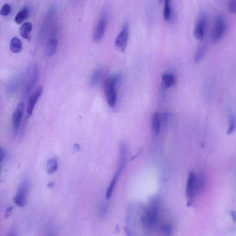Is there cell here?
I'll use <instances>...</instances> for the list:
<instances>
[{"label":"cell","mask_w":236,"mask_h":236,"mask_svg":"<svg viewBox=\"0 0 236 236\" xmlns=\"http://www.w3.org/2000/svg\"><path fill=\"white\" fill-rule=\"evenodd\" d=\"M55 186V183L53 182H50L48 184V186L50 188H52Z\"/></svg>","instance_id":"34"},{"label":"cell","mask_w":236,"mask_h":236,"mask_svg":"<svg viewBox=\"0 0 236 236\" xmlns=\"http://www.w3.org/2000/svg\"><path fill=\"white\" fill-rule=\"evenodd\" d=\"M107 25V17L105 14H103L97 23L93 33V39L95 42H99L103 38Z\"/></svg>","instance_id":"9"},{"label":"cell","mask_w":236,"mask_h":236,"mask_svg":"<svg viewBox=\"0 0 236 236\" xmlns=\"http://www.w3.org/2000/svg\"><path fill=\"white\" fill-rule=\"evenodd\" d=\"M30 186L31 183L28 178L24 179L19 184L17 193L13 198V202L16 205L20 207H24L26 205Z\"/></svg>","instance_id":"4"},{"label":"cell","mask_w":236,"mask_h":236,"mask_svg":"<svg viewBox=\"0 0 236 236\" xmlns=\"http://www.w3.org/2000/svg\"><path fill=\"white\" fill-rule=\"evenodd\" d=\"M204 184V179L203 176H198L193 172L189 173L186 187V195L188 200V206L192 205L195 196L202 191Z\"/></svg>","instance_id":"1"},{"label":"cell","mask_w":236,"mask_h":236,"mask_svg":"<svg viewBox=\"0 0 236 236\" xmlns=\"http://www.w3.org/2000/svg\"><path fill=\"white\" fill-rule=\"evenodd\" d=\"M29 10L28 7H25L17 13L14 17V21L17 24H20L28 18Z\"/></svg>","instance_id":"21"},{"label":"cell","mask_w":236,"mask_h":236,"mask_svg":"<svg viewBox=\"0 0 236 236\" xmlns=\"http://www.w3.org/2000/svg\"><path fill=\"white\" fill-rule=\"evenodd\" d=\"M161 119L160 113L156 112L153 115L152 121V131L155 135H157L160 132L161 126Z\"/></svg>","instance_id":"20"},{"label":"cell","mask_w":236,"mask_h":236,"mask_svg":"<svg viewBox=\"0 0 236 236\" xmlns=\"http://www.w3.org/2000/svg\"><path fill=\"white\" fill-rule=\"evenodd\" d=\"M159 208L158 202L152 201L148 208L146 209L141 217V221L147 227H152L159 220Z\"/></svg>","instance_id":"2"},{"label":"cell","mask_w":236,"mask_h":236,"mask_svg":"<svg viewBox=\"0 0 236 236\" xmlns=\"http://www.w3.org/2000/svg\"><path fill=\"white\" fill-rule=\"evenodd\" d=\"M43 90V86L38 87L28 98L27 108V113L28 116H31L33 114V111L36 105L38 100H39L40 97L42 94Z\"/></svg>","instance_id":"12"},{"label":"cell","mask_w":236,"mask_h":236,"mask_svg":"<svg viewBox=\"0 0 236 236\" xmlns=\"http://www.w3.org/2000/svg\"><path fill=\"white\" fill-rule=\"evenodd\" d=\"M206 23V16L205 14L202 13L197 21L194 31V36L198 40L202 41L203 39Z\"/></svg>","instance_id":"10"},{"label":"cell","mask_w":236,"mask_h":236,"mask_svg":"<svg viewBox=\"0 0 236 236\" xmlns=\"http://www.w3.org/2000/svg\"><path fill=\"white\" fill-rule=\"evenodd\" d=\"M162 79V85L164 89H169L175 84V78L172 74H164Z\"/></svg>","instance_id":"16"},{"label":"cell","mask_w":236,"mask_h":236,"mask_svg":"<svg viewBox=\"0 0 236 236\" xmlns=\"http://www.w3.org/2000/svg\"><path fill=\"white\" fill-rule=\"evenodd\" d=\"M23 48L22 43L18 38L14 37L12 39L10 43V49L14 53L20 52Z\"/></svg>","instance_id":"19"},{"label":"cell","mask_w":236,"mask_h":236,"mask_svg":"<svg viewBox=\"0 0 236 236\" xmlns=\"http://www.w3.org/2000/svg\"><path fill=\"white\" fill-rule=\"evenodd\" d=\"M74 148L75 150H80V145H79V144H78V143H76V144H75L74 145Z\"/></svg>","instance_id":"33"},{"label":"cell","mask_w":236,"mask_h":236,"mask_svg":"<svg viewBox=\"0 0 236 236\" xmlns=\"http://www.w3.org/2000/svg\"><path fill=\"white\" fill-rule=\"evenodd\" d=\"M6 153L5 151L3 149V148H1V155H0V163H1V167H2V165L4 163L6 159Z\"/></svg>","instance_id":"29"},{"label":"cell","mask_w":236,"mask_h":236,"mask_svg":"<svg viewBox=\"0 0 236 236\" xmlns=\"http://www.w3.org/2000/svg\"><path fill=\"white\" fill-rule=\"evenodd\" d=\"M23 79V75L22 74L19 75L14 78L7 87L6 91L7 94L11 96L15 94L19 88Z\"/></svg>","instance_id":"13"},{"label":"cell","mask_w":236,"mask_h":236,"mask_svg":"<svg viewBox=\"0 0 236 236\" xmlns=\"http://www.w3.org/2000/svg\"><path fill=\"white\" fill-rule=\"evenodd\" d=\"M108 212V206L107 205H103L100 210V214L102 218L105 217Z\"/></svg>","instance_id":"30"},{"label":"cell","mask_w":236,"mask_h":236,"mask_svg":"<svg viewBox=\"0 0 236 236\" xmlns=\"http://www.w3.org/2000/svg\"><path fill=\"white\" fill-rule=\"evenodd\" d=\"M103 73V70L101 69H97L93 72L91 78V83L92 85L95 86L98 83L102 77Z\"/></svg>","instance_id":"24"},{"label":"cell","mask_w":236,"mask_h":236,"mask_svg":"<svg viewBox=\"0 0 236 236\" xmlns=\"http://www.w3.org/2000/svg\"><path fill=\"white\" fill-rule=\"evenodd\" d=\"M55 232H54V231H51V232L49 233H48L46 236H55Z\"/></svg>","instance_id":"35"},{"label":"cell","mask_w":236,"mask_h":236,"mask_svg":"<svg viewBox=\"0 0 236 236\" xmlns=\"http://www.w3.org/2000/svg\"><path fill=\"white\" fill-rule=\"evenodd\" d=\"M161 231L164 236H171L173 233L172 226L169 223H165L161 227Z\"/></svg>","instance_id":"26"},{"label":"cell","mask_w":236,"mask_h":236,"mask_svg":"<svg viewBox=\"0 0 236 236\" xmlns=\"http://www.w3.org/2000/svg\"><path fill=\"white\" fill-rule=\"evenodd\" d=\"M11 12V7L10 5L6 3L1 8L0 13L2 16H7Z\"/></svg>","instance_id":"27"},{"label":"cell","mask_w":236,"mask_h":236,"mask_svg":"<svg viewBox=\"0 0 236 236\" xmlns=\"http://www.w3.org/2000/svg\"><path fill=\"white\" fill-rule=\"evenodd\" d=\"M170 1L166 0L165 1L163 10V18L166 21H169L171 17Z\"/></svg>","instance_id":"25"},{"label":"cell","mask_w":236,"mask_h":236,"mask_svg":"<svg viewBox=\"0 0 236 236\" xmlns=\"http://www.w3.org/2000/svg\"><path fill=\"white\" fill-rule=\"evenodd\" d=\"M8 236H18V234L14 231H11Z\"/></svg>","instance_id":"32"},{"label":"cell","mask_w":236,"mask_h":236,"mask_svg":"<svg viewBox=\"0 0 236 236\" xmlns=\"http://www.w3.org/2000/svg\"><path fill=\"white\" fill-rule=\"evenodd\" d=\"M229 127L227 131V134L230 135L233 133L236 128L235 117L233 113H230L229 114Z\"/></svg>","instance_id":"23"},{"label":"cell","mask_w":236,"mask_h":236,"mask_svg":"<svg viewBox=\"0 0 236 236\" xmlns=\"http://www.w3.org/2000/svg\"><path fill=\"white\" fill-rule=\"evenodd\" d=\"M119 174V173L117 172L116 174L114 175L113 178L112 179L109 185L108 186L107 190L106 193V198L107 199H109L111 197L113 192L114 187H115V184L117 182Z\"/></svg>","instance_id":"22"},{"label":"cell","mask_w":236,"mask_h":236,"mask_svg":"<svg viewBox=\"0 0 236 236\" xmlns=\"http://www.w3.org/2000/svg\"><path fill=\"white\" fill-rule=\"evenodd\" d=\"M58 168V161L55 158H51L47 161L46 164L47 172L49 175L55 173Z\"/></svg>","instance_id":"18"},{"label":"cell","mask_w":236,"mask_h":236,"mask_svg":"<svg viewBox=\"0 0 236 236\" xmlns=\"http://www.w3.org/2000/svg\"><path fill=\"white\" fill-rule=\"evenodd\" d=\"M129 37V26L126 23L115 39L114 46L115 48L120 52H123L127 47Z\"/></svg>","instance_id":"6"},{"label":"cell","mask_w":236,"mask_h":236,"mask_svg":"<svg viewBox=\"0 0 236 236\" xmlns=\"http://www.w3.org/2000/svg\"><path fill=\"white\" fill-rule=\"evenodd\" d=\"M226 30L227 24L225 18L221 15L216 16L212 31V40L216 42L221 39L225 35Z\"/></svg>","instance_id":"5"},{"label":"cell","mask_w":236,"mask_h":236,"mask_svg":"<svg viewBox=\"0 0 236 236\" xmlns=\"http://www.w3.org/2000/svg\"><path fill=\"white\" fill-rule=\"evenodd\" d=\"M58 45V40L55 38H50L47 43L45 47V55L51 57L55 54Z\"/></svg>","instance_id":"15"},{"label":"cell","mask_w":236,"mask_h":236,"mask_svg":"<svg viewBox=\"0 0 236 236\" xmlns=\"http://www.w3.org/2000/svg\"><path fill=\"white\" fill-rule=\"evenodd\" d=\"M118 78L116 76H113L107 78L104 83V91L107 103L110 107L115 106L117 101V93L116 85Z\"/></svg>","instance_id":"3"},{"label":"cell","mask_w":236,"mask_h":236,"mask_svg":"<svg viewBox=\"0 0 236 236\" xmlns=\"http://www.w3.org/2000/svg\"><path fill=\"white\" fill-rule=\"evenodd\" d=\"M207 48V43L204 41L202 40L195 53L194 59L195 63H198L203 60L206 54Z\"/></svg>","instance_id":"14"},{"label":"cell","mask_w":236,"mask_h":236,"mask_svg":"<svg viewBox=\"0 0 236 236\" xmlns=\"http://www.w3.org/2000/svg\"><path fill=\"white\" fill-rule=\"evenodd\" d=\"M228 8L231 13L236 14V0H232L228 2Z\"/></svg>","instance_id":"28"},{"label":"cell","mask_w":236,"mask_h":236,"mask_svg":"<svg viewBox=\"0 0 236 236\" xmlns=\"http://www.w3.org/2000/svg\"><path fill=\"white\" fill-rule=\"evenodd\" d=\"M39 74V70L38 67L37 65H35L32 68L30 77L29 78L27 86L25 88L24 93V98L25 99L29 98V96L31 95L32 91L35 87L36 84L38 80Z\"/></svg>","instance_id":"8"},{"label":"cell","mask_w":236,"mask_h":236,"mask_svg":"<svg viewBox=\"0 0 236 236\" xmlns=\"http://www.w3.org/2000/svg\"><path fill=\"white\" fill-rule=\"evenodd\" d=\"M55 11H56V8L55 7H52L49 9L46 16L42 24L39 32L38 33V41H40L42 38H43L44 35H45L46 32L47 31L48 28H49L50 23L53 20L54 15L55 14Z\"/></svg>","instance_id":"11"},{"label":"cell","mask_w":236,"mask_h":236,"mask_svg":"<svg viewBox=\"0 0 236 236\" xmlns=\"http://www.w3.org/2000/svg\"><path fill=\"white\" fill-rule=\"evenodd\" d=\"M13 208H14V207L13 206H9L6 209L5 213V218H9L13 210Z\"/></svg>","instance_id":"31"},{"label":"cell","mask_w":236,"mask_h":236,"mask_svg":"<svg viewBox=\"0 0 236 236\" xmlns=\"http://www.w3.org/2000/svg\"><path fill=\"white\" fill-rule=\"evenodd\" d=\"M33 29V25L31 22L24 23L20 28V36L26 39H29Z\"/></svg>","instance_id":"17"},{"label":"cell","mask_w":236,"mask_h":236,"mask_svg":"<svg viewBox=\"0 0 236 236\" xmlns=\"http://www.w3.org/2000/svg\"><path fill=\"white\" fill-rule=\"evenodd\" d=\"M25 104L23 102L18 104L12 115V124L13 135H17L21 125L24 114Z\"/></svg>","instance_id":"7"}]
</instances>
